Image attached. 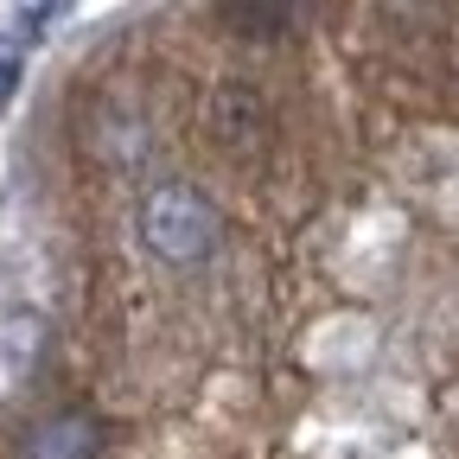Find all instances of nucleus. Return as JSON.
<instances>
[{"label": "nucleus", "mask_w": 459, "mask_h": 459, "mask_svg": "<svg viewBox=\"0 0 459 459\" xmlns=\"http://www.w3.org/2000/svg\"><path fill=\"white\" fill-rule=\"evenodd\" d=\"M262 128H268V108H262V96H255L249 83H223V90L211 96V134H217L223 147H255Z\"/></svg>", "instance_id": "obj_3"}, {"label": "nucleus", "mask_w": 459, "mask_h": 459, "mask_svg": "<svg viewBox=\"0 0 459 459\" xmlns=\"http://www.w3.org/2000/svg\"><path fill=\"white\" fill-rule=\"evenodd\" d=\"M13 90H20V45L0 39V108L13 102Z\"/></svg>", "instance_id": "obj_6"}, {"label": "nucleus", "mask_w": 459, "mask_h": 459, "mask_svg": "<svg viewBox=\"0 0 459 459\" xmlns=\"http://www.w3.org/2000/svg\"><path fill=\"white\" fill-rule=\"evenodd\" d=\"M96 453H102V428H96V415H83V409L45 415V421L20 440V459H96Z\"/></svg>", "instance_id": "obj_2"}, {"label": "nucleus", "mask_w": 459, "mask_h": 459, "mask_svg": "<svg viewBox=\"0 0 459 459\" xmlns=\"http://www.w3.org/2000/svg\"><path fill=\"white\" fill-rule=\"evenodd\" d=\"M223 26L268 45V39H281L294 26V0H223Z\"/></svg>", "instance_id": "obj_4"}, {"label": "nucleus", "mask_w": 459, "mask_h": 459, "mask_svg": "<svg viewBox=\"0 0 459 459\" xmlns=\"http://www.w3.org/2000/svg\"><path fill=\"white\" fill-rule=\"evenodd\" d=\"M217 204L198 192V186H160V192H147V204H141V237H147V249L160 255V262H204L211 249H217Z\"/></svg>", "instance_id": "obj_1"}, {"label": "nucleus", "mask_w": 459, "mask_h": 459, "mask_svg": "<svg viewBox=\"0 0 459 459\" xmlns=\"http://www.w3.org/2000/svg\"><path fill=\"white\" fill-rule=\"evenodd\" d=\"M65 7H71V0H20V26H26V32H45Z\"/></svg>", "instance_id": "obj_5"}]
</instances>
